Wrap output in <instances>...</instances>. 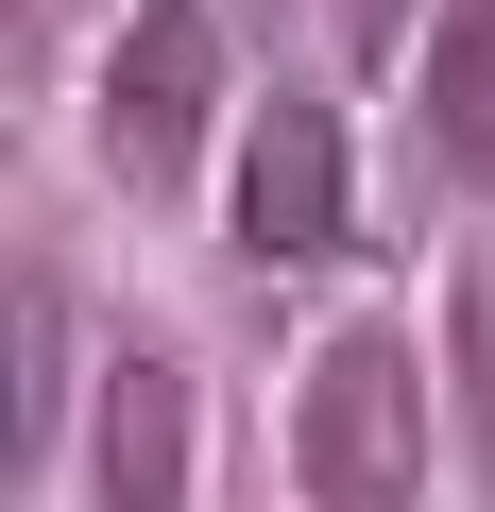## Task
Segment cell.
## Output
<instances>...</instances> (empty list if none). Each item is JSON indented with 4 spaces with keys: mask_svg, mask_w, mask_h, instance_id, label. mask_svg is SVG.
<instances>
[{
    "mask_svg": "<svg viewBox=\"0 0 495 512\" xmlns=\"http://www.w3.org/2000/svg\"><path fill=\"white\" fill-rule=\"evenodd\" d=\"M342 35H410V0H342Z\"/></svg>",
    "mask_w": 495,
    "mask_h": 512,
    "instance_id": "obj_8",
    "label": "cell"
},
{
    "mask_svg": "<svg viewBox=\"0 0 495 512\" xmlns=\"http://www.w3.org/2000/svg\"><path fill=\"white\" fill-rule=\"evenodd\" d=\"M342 222H359V154H342V103H257V137H239V256H342Z\"/></svg>",
    "mask_w": 495,
    "mask_h": 512,
    "instance_id": "obj_3",
    "label": "cell"
},
{
    "mask_svg": "<svg viewBox=\"0 0 495 512\" xmlns=\"http://www.w3.org/2000/svg\"><path fill=\"white\" fill-rule=\"evenodd\" d=\"M291 478L308 512H427V376L393 325H342L291 376Z\"/></svg>",
    "mask_w": 495,
    "mask_h": 512,
    "instance_id": "obj_1",
    "label": "cell"
},
{
    "mask_svg": "<svg viewBox=\"0 0 495 512\" xmlns=\"http://www.w3.org/2000/svg\"><path fill=\"white\" fill-rule=\"evenodd\" d=\"M410 120H427V171L495 188V0H444L427 52H410Z\"/></svg>",
    "mask_w": 495,
    "mask_h": 512,
    "instance_id": "obj_5",
    "label": "cell"
},
{
    "mask_svg": "<svg viewBox=\"0 0 495 512\" xmlns=\"http://www.w3.org/2000/svg\"><path fill=\"white\" fill-rule=\"evenodd\" d=\"M0 359H18V478H35V427H52V359H69V291L18 256V291H0Z\"/></svg>",
    "mask_w": 495,
    "mask_h": 512,
    "instance_id": "obj_6",
    "label": "cell"
},
{
    "mask_svg": "<svg viewBox=\"0 0 495 512\" xmlns=\"http://www.w3.org/2000/svg\"><path fill=\"white\" fill-rule=\"evenodd\" d=\"M205 120H222V18L205 0H137L120 52H103V171L137 205H171L205 171Z\"/></svg>",
    "mask_w": 495,
    "mask_h": 512,
    "instance_id": "obj_2",
    "label": "cell"
},
{
    "mask_svg": "<svg viewBox=\"0 0 495 512\" xmlns=\"http://www.w3.org/2000/svg\"><path fill=\"white\" fill-rule=\"evenodd\" d=\"M188 444H205V410H188V359H103V512H188Z\"/></svg>",
    "mask_w": 495,
    "mask_h": 512,
    "instance_id": "obj_4",
    "label": "cell"
},
{
    "mask_svg": "<svg viewBox=\"0 0 495 512\" xmlns=\"http://www.w3.org/2000/svg\"><path fill=\"white\" fill-rule=\"evenodd\" d=\"M52 18H69V0H18V52H35V35H52Z\"/></svg>",
    "mask_w": 495,
    "mask_h": 512,
    "instance_id": "obj_9",
    "label": "cell"
},
{
    "mask_svg": "<svg viewBox=\"0 0 495 512\" xmlns=\"http://www.w3.org/2000/svg\"><path fill=\"white\" fill-rule=\"evenodd\" d=\"M444 393H461V444H495V239L444 274Z\"/></svg>",
    "mask_w": 495,
    "mask_h": 512,
    "instance_id": "obj_7",
    "label": "cell"
}]
</instances>
